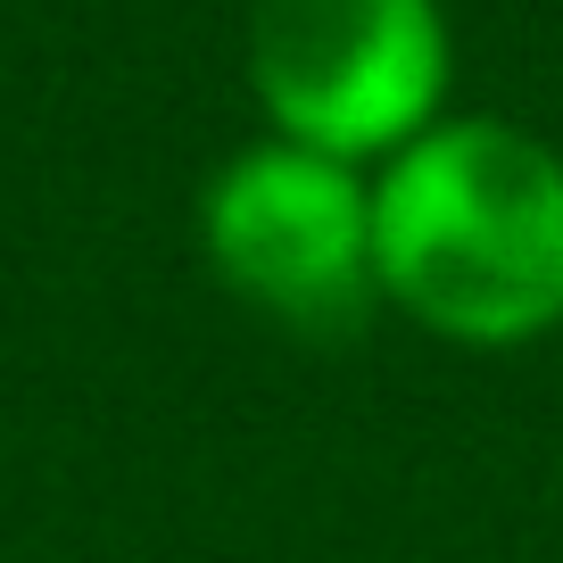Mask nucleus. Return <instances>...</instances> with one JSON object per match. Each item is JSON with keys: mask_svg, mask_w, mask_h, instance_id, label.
Here are the masks:
<instances>
[{"mask_svg": "<svg viewBox=\"0 0 563 563\" xmlns=\"http://www.w3.org/2000/svg\"><path fill=\"white\" fill-rule=\"evenodd\" d=\"M373 290L448 349L563 323V150L506 117H440L373 175Z\"/></svg>", "mask_w": 563, "mask_h": 563, "instance_id": "nucleus-1", "label": "nucleus"}, {"mask_svg": "<svg viewBox=\"0 0 563 563\" xmlns=\"http://www.w3.org/2000/svg\"><path fill=\"white\" fill-rule=\"evenodd\" d=\"M241 58L274 141L389 166L448 117L456 25L440 0H249Z\"/></svg>", "mask_w": 563, "mask_h": 563, "instance_id": "nucleus-2", "label": "nucleus"}, {"mask_svg": "<svg viewBox=\"0 0 563 563\" xmlns=\"http://www.w3.org/2000/svg\"><path fill=\"white\" fill-rule=\"evenodd\" d=\"M208 274L299 340H349L373 290V175L299 141H249L199 191Z\"/></svg>", "mask_w": 563, "mask_h": 563, "instance_id": "nucleus-3", "label": "nucleus"}]
</instances>
